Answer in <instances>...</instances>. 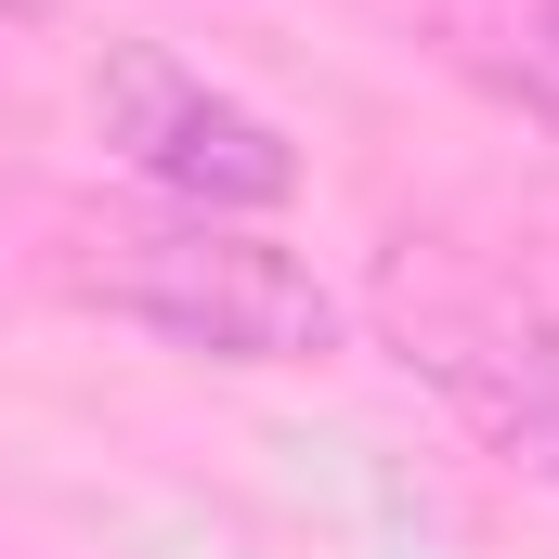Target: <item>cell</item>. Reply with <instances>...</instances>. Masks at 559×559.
<instances>
[{"label":"cell","instance_id":"1","mask_svg":"<svg viewBox=\"0 0 559 559\" xmlns=\"http://www.w3.org/2000/svg\"><path fill=\"white\" fill-rule=\"evenodd\" d=\"M79 299H105L118 325L209 352V365H312L338 338V299L312 261H286L274 235L169 209V222H105L79 248Z\"/></svg>","mask_w":559,"mask_h":559},{"label":"cell","instance_id":"2","mask_svg":"<svg viewBox=\"0 0 559 559\" xmlns=\"http://www.w3.org/2000/svg\"><path fill=\"white\" fill-rule=\"evenodd\" d=\"M92 131L105 156L156 182L169 209H209V222H261L299 195V143L248 105V92H222V79H195L182 52H156V39H118L105 66H92Z\"/></svg>","mask_w":559,"mask_h":559},{"label":"cell","instance_id":"3","mask_svg":"<svg viewBox=\"0 0 559 559\" xmlns=\"http://www.w3.org/2000/svg\"><path fill=\"white\" fill-rule=\"evenodd\" d=\"M391 338L455 417L481 429L508 468H547L559 481V325L508 286H404L391 299Z\"/></svg>","mask_w":559,"mask_h":559},{"label":"cell","instance_id":"4","mask_svg":"<svg viewBox=\"0 0 559 559\" xmlns=\"http://www.w3.org/2000/svg\"><path fill=\"white\" fill-rule=\"evenodd\" d=\"M521 66H534V92L559 105V0H534V26H521Z\"/></svg>","mask_w":559,"mask_h":559},{"label":"cell","instance_id":"5","mask_svg":"<svg viewBox=\"0 0 559 559\" xmlns=\"http://www.w3.org/2000/svg\"><path fill=\"white\" fill-rule=\"evenodd\" d=\"M39 13H52V0H0V39H13V26H39Z\"/></svg>","mask_w":559,"mask_h":559}]
</instances>
